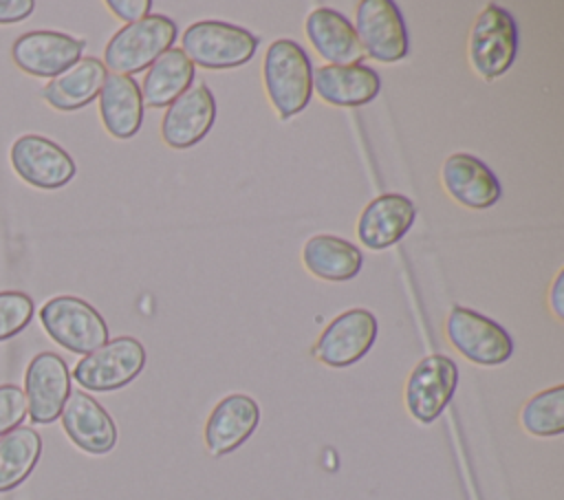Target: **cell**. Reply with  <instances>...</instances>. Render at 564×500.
<instances>
[{
    "label": "cell",
    "mask_w": 564,
    "mask_h": 500,
    "mask_svg": "<svg viewBox=\"0 0 564 500\" xmlns=\"http://www.w3.org/2000/svg\"><path fill=\"white\" fill-rule=\"evenodd\" d=\"M264 88L280 119L302 112L313 93V66L304 48L293 40H275L264 53Z\"/></svg>",
    "instance_id": "cell-1"
},
{
    "label": "cell",
    "mask_w": 564,
    "mask_h": 500,
    "mask_svg": "<svg viewBox=\"0 0 564 500\" xmlns=\"http://www.w3.org/2000/svg\"><path fill=\"white\" fill-rule=\"evenodd\" d=\"M176 40V24L165 15H145L119 29L104 48V66L115 75H134L150 68Z\"/></svg>",
    "instance_id": "cell-2"
},
{
    "label": "cell",
    "mask_w": 564,
    "mask_h": 500,
    "mask_svg": "<svg viewBox=\"0 0 564 500\" xmlns=\"http://www.w3.org/2000/svg\"><path fill=\"white\" fill-rule=\"evenodd\" d=\"M181 46L194 66L220 70L247 64L258 48V37L229 22L200 20L185 29Z\"/></svg>",
    "instance_id": "cell-3"
},
{
    "label": "cell",
    "mask_w": 564,
    "mask_h": 500,
    "mask_svg": "<svg viewBox=\"0 0 564 500\" xmlns=\"http://www.w3.org/2000/svg\"><path fill=\"white\" fill-rule=\"evenodd\" d=\"M40 319L46 335L75 355H88L108 341V324L82 297L57 295L44 302Z\"/></svg>",
    "instance_id": "cell-4"
},
{
    "label": "cell",
    "mask_w": 564,
    "mask_h": 500,
    "mask_svg": "<svg viewBox=\"0 0 564 500\" xmlns=\"http://www.w3.org/2000/svg\"><path fill=\"white\" fill-rule=\"evenodd\" d=\"M471 68L487 81L505 75L518 53V29L511 13L498 4H487L469 31Z\"/></svg>",
    "instance_id": "cell-5"
},
{
    "label": "cell",
    "mask_w": 564,
    "mask_h": 500,
    "mask_svg": "<svg viewBox=\"0 0 564 500\" xmlns=\"http://www.w3.org/2000/svg\"><path fill=\"white\" fill-rule=\"evenodd\" d=\"M145 368V348L134 337H115L97 350L84 355L73 379L90 392H112L134 381Z\"/></svg>",
    "instance_id": "cell-6"
},
{
    "label": "cell",
    "mask_w": 564,
    "mask_h": 500,
    "mask_svg": "<svg viewBox=\"0 0 564 500\" xmlns=\"http://www.w3.org/2000/svg\"><path fill=\"white\" fill-rule=\"evenodd\" d=\"M445 333L449 344L478 366H500L513 355L511 335L498 322L465 306L449 311Z\"/></svg>",
    "instance_id": "cell-7"
},
{
    "label": "cell",
    "mask_w": 564,
    "mask_h": 500,
    "mask_svg": "<svg viewBox=\"0 0 564 500\" xmlns=\"http://www.w3.org/2000/svg\"><path fill=\"white\" fill-rule=\"evenodd\" d=\"M456 385L458 366L452 357L438 352L423 357L405 383V407L410 416L421 425L434 423L452 401Z\"/></svg>",
    "instance_id": "cell-8"
},
{
    "label": "cell",
    "mask_w": 564,
    "mask_h": 500,
    "mask_svg": "<svg viewBox=\"0 0 564 500\" xmlns=\"http://www.w3.org/2000/svg\"><path fill=\"white\" fill-rule=\"evenodd\" d=\"M355 33L364 48L377 62H399L408 55V31L399 7L392 0H364L357 4Z\"/></svg>",
    "instance_id": "cell-9"
},
{
    "label": "cell",
    "mask_w": 564,
    "mask_h": 500,
    "mask_svg": "<svg viewBox=\"0 0 564 500\" xmlns=\"http://www.w3.org/2000/svg\"><path fill=\"white\" fill-rule=\"evenodd\" d=\"M11 165L15 174L37 189H59L77 172L70 154L42 134H22L11 145Z\"/></svg>",
    "instance_id": "cell-10"
},
{
    "label": "cell",
    "mask_w": 564,
    "mask_h": 500,
    "mask_svg": "<svg viewBox=\"0 0 564 500\" xmlns=\"http://www.w3.org/2000/svg\"><path fill=\"white\" fill-rule=\"evenodd\" d=\"M377 317L366 308L337 315L313 346V357L330 368H348L368 355L377 339Z\"/></svg>",
    "instance_id": "cell-11"
},
{
    "label": "cell",
    "mask_w": 564,
    "mask_h": 500,
    "mask_svg": "<svg viewBox=\"0 0 564 500\" xmlns=\"http://www.w3.org/2000/svg\"><path fill=\"white\" fill-rule=\"evenodd\" d=\"M70 394V372L66 361L51 350L37 352L24 372V396L29 419L35 425H48L59 419Z\"/></svg>",
    "instance_id": "cell-12"
},
{
    "label": "cell",
    "mask_w": 564,
    "mask_h": 500,
    "mask_svg": "<svg viewBox=\"0 0 564 500\" xmlns=\"http://www.w3.org/2000/svg\"><path fill=\"white\" fill-rule=\"evenodd\" d=\"M86 42L62 31H29L11 46L13 64L33 77H57L82 59Z\"/></svg>",
    "instance_id": "cell-13"
},
{
    "label": "cell",
    "mask_w": 564,
    "mask_h": 500,
    "mask_svg": "<svg viewBox=\"0 0 564 500\" xmlns=\"http://www.w3.org/2000/svg\"><path fill=\"white\" fill-rule=\"evenodd\" d=\"M59 416L66 436L82 452L101 456L117 445V425L112 416L88 392L70 390Z\"/></svg>",
    "instance_id": "cell-14"
},
{
    "label": "cell",
    "mask_w": 564,
    "mask_h": 500,
    "mask_svg": "<svg viewBox=\"0 0 564 500\" xmlns=\"http://www.w3.org/2000/svg\"><path fill=\"white\" fill-rule=\"evenodd\" d=\"M216 121V99L205 84L189 86L174 99L161 121V137L174 150L196 145Z\"/></svg>",
    "instance_id": "cell-15"
},
{
    "label": "cell",
    "mask_w": 564,
    "mask_h": 500,
    "mask_svg": "<svg viewBox=\"0 0 564 500\" xmlns=\"http://www.w3.org/2000/svg\"><path fill=\"white\" fill-rule=\"evenodd\" d=\"M260 407L256 399L242 392L227 394L216 403L205 423V447L212 456H225L238 449L258 427Z\"/></svg>",
    "instance_id": "cell-16"
},
{
    "label": "cell",
    "mask_w": 564,
    "mask_h": 500,
    "mask_svg": "<svg viewBox=\"0 0 564 500\" xmlns=\"http://www.w3.org/2000/svg\"><path fill=\"white\" fill-rule=\"evenodd\" d=\"M414 216L416 209L410 198L403 194H381L364 207L357 236L372 251L388 249L410 231Z\"/></svg>",
    "instance_id": "cell-17"
},
{
    "label": "cell",
    "mask_w": 564,
    "mask_h": 500,
    "mask_svg": "<svg viewBox=\"0 0 564 500\" xmlns=\"http://www.w3.org/2000/svg\"><path fill=\"white\" fill-rule=\"evenodd\" d=\"M441 178L447 194L469 209H489L500 198L498 178L474 154L456 152L447 156L441 170Z\"/></svg>",
    "instance_id": "cell-18"
},
{
    "label": "cell",
    "mask_w": 564,
    "mask_h": 500,
    "mask_svg": "<svg viewBox=\"0 0 564 500\" xmlns=\"http://www.w3.org/2000/svg\"><path fill=\"white\" fill-rule=\"evenodd\" d=\"M308 42L315 46L328 66H352L364 59V48L357 40L355 26L335 9L319 7L308 13L304 24Z\"/></svg>",
    "instance_id": "cell-19"
},
{
    "label": "cell",
    "mask_w": 564,
    "mask_h": 500,
    "mask_svg": "<svg viewBox=\"0 0 564 500\" xmlns=\"http://www.w3.org/2000/svg\"><path fill=\"white\" fill-rule=\"evenodd\" d=\"M379 75L366 64L319 66L313 73V88L330 106L355 108L372 101L379 93Z\"/></svg>",
    "instance_id": "cell-20"
},
{
    "label": "cell",
    "mask_w": 564,
    "mask_h": 500,
    "mask_svg": "<svg viewBox=\"0 0 564 500\" xmlns=\"http://www.w3.org/2000/svg\"><path fill=\"white\" fill-rule=\"evenodd\" d=\"M108 73L101 59L97 57H82L70 68H66L62 75L53 77L44 90L42 97L46 104L62 112H73L84 106H88L104 88Z\"/></svg>",
    "instance_id": "cell-21"
},
{
    "label": "cell",
    "mask_w": 564,
    "mask_h": 500,
    "mask_svg": "<svg viewBox=\"0 0 564 500\" xmlns=\"http://www.w3.org/2000/svg\"><path fill=\"white\" fill-rule=\"evenodd\" d=\"M101 123L115 139H130L143 121L141 88L132 77L108 75L99 93Z\"/></svg>",
    "instance_id": "cell-22"
},
{
    "label": "cell",
    "mask_w": 564,
    "mask_h": 500,
    "mask_svg": "<svg viewBox=\"0 0 564 500\" xmlns=\"http://www.w3.org/2000/svg\"><path fill=\"white\" fill-rule=\"evenodd\" d=\"M361 260L364 256L352 242L330 233L308 238L302 251V262L308 273L328 282L352 280L361 269Z\"/></svg>",
    "instance_id": "cell-23"
},
{
    "label": "cell",
    "mask_w": 564,
    "mask_h": 500,
    "mask_svg": "<svg viewBox=\"0 0 564 500\" xmlns=\"http://www.w3.org/2000/svg\"><path fill=\"white\" fill-rule=\"evenodd\" d=\"M194 64L181 48H167L145 73L141 84L143 106L163 108L178 99L194 81Z\"/></svg>",
    "instance_id": "cell-24"
},
{
    "label": "cell",
    "mask_w": 564,
    "mask_h": 500,
    "mask_svg": "<svg viewBox=\"0 0 564 500\" xmlns=\"http://www.w3.org/2000/svg\"><path fill=\"white\" fill-rule=\"evenodd\" d=\"M42 456V436L33 427H15L0 436V493L22 485Z\"/></svg>",
    "instance_id": "cell-25"
},
{
    "label": "cell",
    "mask_w": 564,
    "mask_h": 500,
    "mask_svg": "<svg viewBox=\"0 0 564 500\" xmlns=\"http://www.w3.org/2000/svg\"><path fill=\"white\" fill-rule=\"evenodd\" d=\"M520 423L533 436H560L564 432V385L533 394L520 412Z\"/></svg>",
    "instance_id": "cell-26"
},
{
    "label": "cell",
    "mask_w": 564,
    "mask_h": 500,
    "mask_svg": "<svg viewBox=\"0 0 564 500\" xmlns=\"http://www.w3.org/2000/svg\"><path fill=\"white\" fill-rule=\"evenodd\" d=\"M35 313V304L24 291H0V341L22 333Z\"/></svg>",
    "instance_id": "cell-27"
},
{
    "label": "cell",
    "mask_w": 564,
    "mask_h": 500,
    "mask_svg": "<svg viewBox=\"0 0 564 500\" xmlns=\"http://www.w3.org/2000/svg\"><path fill=\"white\" fill-rule=\"evenodd\" d=\"M26 412L29 407H26L24 390L15 383H2L0 385V436L20 427V423L26 419Z\"/></svg>",
    "instance_id": "cell-28"
},
{
    "label": "cell",
    "mask_w": 564,
    "mask_h": 500,
    "mask_svg": "<svg viewBox=\"0 0 564 500\" xmlns=\"http://www.w3.org/2000/svg\"><path fill=\"white\" fill-rule=\"evenodd\" d=\"M106 7L123 22L132 24V22H139L143 20L145 15H150V7L152 2L150 0H106Z\"/></svg>",
    "instance_id": "cell-29"
},
{
    "label": "cell",
    "mask_w": 564,
    "mask_h": 500,
    "mask_svg": "<svg viewBox=\"0 0 564 500\" xmlns=\"http://www.w3.org/2000/svg\"><path fill=\"white\" fill-rule=\"evenodd\" d=\"M33 0H0V24L22 22L33 13Z\"/></svg>",
    "instance_id": "cell-30"
},
{
    "label": "cell",
    "mask_w": 564,
    "mask_h": 500,
    "mask_svg": "<svg viewBox=\"0 0 564 500\" xmlns=\"http://www.w3.org/2000/svg\"><path fill=\"white\" fill-rule=\"evenodd\" d=\"M562 289H564V273H557L555 280H553V286H551V293H549V302H551V308L555 313L557 319L564 317V306H562Z\"/></svg>",
    "instance_id": "cell-31"
}]
</instances>
